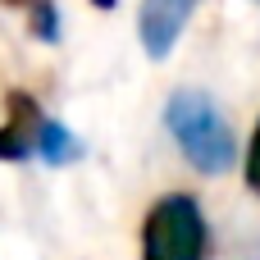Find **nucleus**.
<instances>
[{"label":"nucleus","mask_w":260,"mask_h":260,"mask_svg":"<svg viewBox=\"0 0 260 260\" xmlns=\"http://www.w3.org/2000/svg\"><path fill=\"white\" fill-rule=\"evenodd\" d=\"M210 251V229L187 192H169L151 206L142 224V260H206Z\"/></svg>","instance_id":"f03ea898"},{"label":"nucleus","mask_w":260,"mask_h":260,"mask_svg":"<svg viewBox=\"0 0 260 260\" xmlns=\"http://www.w3.org/2000/svg\"><path fill=\"white\" fill-rule=\"evenodd\" d=\"M91 5H101V9H114V5H119V0H91Z\"/></svg>","instance_id":"6e6552de"},{"label":"nucleus","mask_w":260,"mask_h":260,"mask_svg":"<svg viewBox=\"0 0 260 260\" xmlns=\"http://www.w3.org/2000/svg\"><path fill=\"white\" fill-rule=\"evenodd\" d=\"M41 128H46L41 105L27 91H9L5 96V123H0V160H32Z\"/></svg>","instance_id":"20e7f679"},{"label":"nucleus","mask_w":260,"mask_h":260,"mask_svg":"<svg viewBox=\"0 0 260 260\" xmlns=\"http://www.w3.org/2000/svg\"><path fill=\"white\" fill-rule=\"evenodd\" d=\"M197 5H201V0H142V9H137L142 50H146L151 59H165V55L178 46V37H183L187 18L197 14Z\"/></svg>","instance_id":"7ed1b4c3"},{"label":"nucleus","mask_w":260,"mask_h":260,"mask_svg":"<svg viewBox=\"0 0 260 260\" xmlns=\"http://www.w3.org/2000/svg\"><path fill=\"white\" fill-rule=\"evenodd\" d=\"M5 5H32V0H5Z\"/></svg>","instance_id":"1a4fd4ad"},{"label":"nucleus","mask_w":260,"mask_h":260,"mask_svg":"<svg viewBox=\"0 0 260 260\" xmlns=\"http://www.w3.org/2000/svg\"><path fill=\"white\" fill-rule=\"evenodd\" d=\"M32 32L41 41H59V9H55V0H32Z\"/></svg>","instance_id":"423d86ee"},{"label":"nucleus","mask_w":260,"mask_h":260,"mask_svg":"<svg viewBox=\"0 0 260 260\" xmlns=\"http://www.w3.org/2000/svg\"><path fill=\"white\" fill-rule=\"evenodd\" d=\"M37 155H41L46 165H73V160H82V142H78V137H73L64 123L46 119L41 142H37Z\"/></svg>","instance_id":"39448f33"},{"label":"nucleus","mask_w":260,"mask_h":260,"mask_svg":"<svg viewBox=\"0 0 260 260\" xmlns=\"http://www.w3.org/2000/svg\"><path fill=\"white\" fill-rule=\"evenodd\" d=\"M247 187L260 197V123L251 133V146H247Z\"/></svg>","instance_id":"0eeeda50"},{"label":"nucleus","mask_w":260,"mask_h":260,"mask_svg":"<svg viewBox=\"0 0 260 260\" xmlns=\"http://www.w3.org/2000/svg\"><path fill=\"white\" fill-rule=\"evenodd\" d=\"M165 128L174 133V142L187 155V165L201 169V174H224L238 160L233 128H229V119L219 114V105L206 91H192V87L174 91L165 101Z\"/></svg>","instance_id":"f257e3e1"}]
</instances>
